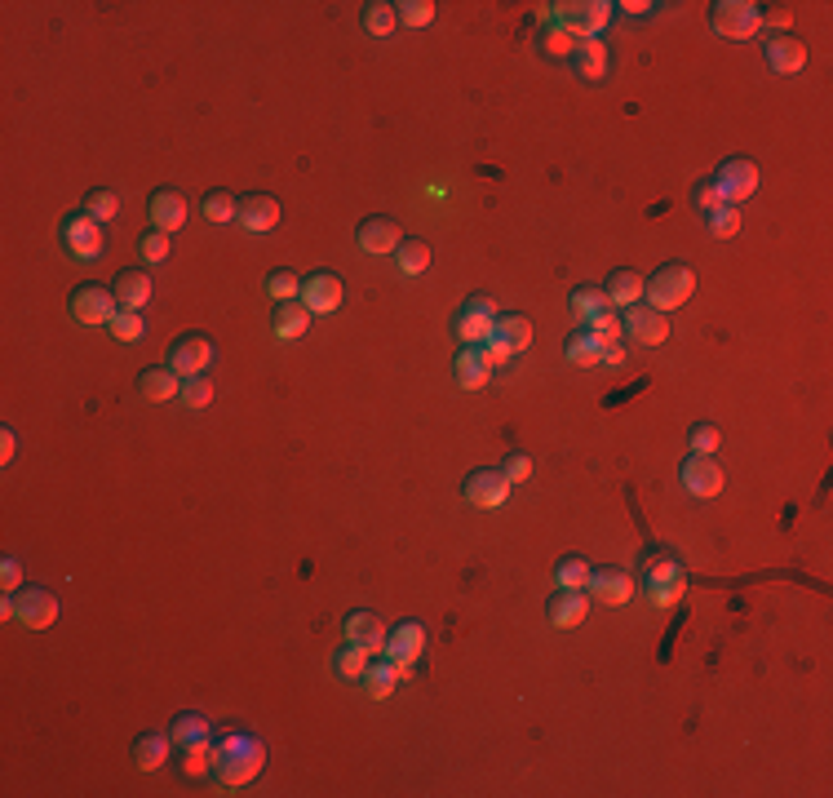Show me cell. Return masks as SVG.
<instances>
[{
    "label": "cell",
    "mask_w": 833,
    "mask_h": 798,
    "mask_svg": "<svg viewBox=\"0 0 833 798\" xmlns=\"http://www.w3.org/2000/svg\"><path fill=\"white\" fill-rule=\"evenodd\" d=\"M541 49H545L550 58H572L577 40H572L568 32H563V27H550V32H545V40H541Z\"/></svg>",
    "instance_id": "c3c4849f"
},
{
    "label": "cell",
    "mask_w": 833,
    "mask_h": 798,
    "mask_svg": "<svg viewBox=\"0 0 833 798\" xmlns=\"http://www.w3.org/2000/svg\"><path fill=\"white\" fill-rule=\"evenodd\" d=\"M364 27L373 36H390L399 27V18H395V5H382V0H373V5H364Z\"/></svg>",
    "instance_id": "ab89813d"
},
{
    "label": "cell",
    "mask_w": 833,
    "mask_h": 798,
    "mask_svg": "<svg viewBox=\"0 0 833 798\" xmlns=\"http://www.w3.org/2000/svg\"><path fill=\"white\" fill-rule=\"evenodd\" d=\"M213 342L209 337H200V333H187V337H178V342L169 346V368L178 377H204L209 373V364H213Z\"/></svg>",
    "instance_id": "8fae6325"
},
{
    "label": "cell",
    "mask_w": 833,
    "mask_h": 798,
    "mask_svg": "<svg viewBox=\"0 0 833 798\" xmlns=\"http://www.w3.org/2000/svg\"><path fill=\"white\" fill-rule=\"evenodd\" d=\"M342 630H346V639L359 643V648L368 652V657H382V652H386V634H390V630L373 617V612H351Z\"/></svg>",
    "instance_id": "ffe728a7"
},
{
    "label": "cell",
    "mask_w": 833,
    "mask_h": 798,
    "mask_svg": "<svg viewBox=\"0 0 833 798\" xmlns=\"http://www.w3.org/2000/svg\"><path fill=\"white\" fill-rule=\"evenodd\" d=\"M621 9H625V14H639V18H643V14H652L656 5H652V0H625Z\"/></svg>",
    "instance_id": "94428289"
},
{
    "label": "cell",
    "mask_w": 833,
    "mask_h": 798,
    "mask_svg": "<svg viewBox=\"0 0 833 798\" xmlns=\"http://www.w3.org/2000/svg\"><path fill=\"white\" fill-rule=\"evenodd\" d=\"M138 391H142V399H151V404H169V399L182 395V377L173 373L169 364H164V368H147V373L138 377Z\"/></svg>",
    "instance_id": "83f0119b"
},
{
    "label": "cell",
    "mask_w": 833,
    "mask_h": 798,
    "mask_svg": "<svg viewBox=\"0 0 833 798\" xmlns=\"http://www.w3.org/2000/svg\"><path fill=\"white\" fill-rule=\"evenodd\" d=\"M461 497L470 501V506L479 510H501L510 497V479L501 475V466H479L466 475V484H461Z\"/></svg>",
    "instance_id": "9c48e42d"
},
{
    "label": "cell",
    "mask_w": 833,
    "mask_h": 798,
    "mask_svg": "<svg viewBox=\"0 0 833 798\" xmlns=\"http://www.w3.org/2000/svg\"><path fill=\"white\" fill-rule=\"evenodd\" d=\"M709 218V235H718V240H727V235L740 231V209L736 204H718L714 213H705Z\"/></svg>",
    "instance_id": "ee69618b"
},
{
    "label": "cell",
    "mask_w": 833,
    "mask_h": 798,
    "mask_svg": "<svg viewBox=\"0 0 833 798\" xmlns=\"http://www.w3.org/2000/svg\"><path fill=\"white\" fill-rule=\"evenodd\" d=\"M763 58H767L771 71H780V76H794V71L807 67V45H802V40H794V36H771L767 49H763Z\"/></svg>",
    "instance_id": "44dd1931"
},
{
    "label": "cell",
    "mask_w": 833,
    "mask_h": 798,
    "mask_svg": "<svg viewBox=\"0 0 833 798\" xmlns=\"http://www.w3.org/2000/svg\"><path fill=\"white\" fill-rule=\"evenodd\" d=\"M342 298H346V289L333 271H315L311 280L302 284V306L311 315H333L337 306H342Z\"/></svg>",
    "instance_id": "e0dca14e"
},
{
    "label": "cell",
    "mask_w": 833,
    "mask_h": 798,
    "mask_svg": "<svg viewBox=\"0 0 833 798\" xmlns=\"http://www.w3.org/2000/svg\"><path fill=\"white\" fill-rule=\"evenodd\" d=\"M306 329H311V311H306L302 302H275L271 333L280 337V342H293V337H302Z\"/></svg>",
    "instance_id": "f1b7e54d"
},
{
    "label": "cell",
    "mask_w": 833,
    "mask_h": 798,
    "mask_svg": "<svg viewBox=\"0 0 833 798\" xmlns=\"http://www.w3.org/2000/svg\"><path fill=\"white\" fill-rule=\"evenodd\" d=\"M85 213L94 222H111L120 213V200H116V191H94V196L85 200Z\"/></svg>",
    "instance_id": "7dc6e473"
},
{
    "label": "cell",
    "mask_w": 833,
    "mask_h": 798,
    "mask_svg": "<svg viewBox=\"0 0 833 798\" xmlns=\"http://www.w3.org/2000/svg\"><path fill=\"white\" fill-rule=\"evenodd\" d=\"M718 187V196H723V204H740V200H749L758 191V169L749 165V160H723L718 165V173L709 178Z\"/></svg>",
    "instance_id": "4fadbf2b"
},
{
    "label": "cell",
    "mask_w": 833,
    "mask_h": 798,
    "mask_svg": "<svg viewBox=\"0 0 833 798\" xmlns=\"http://www.w3.org/2000/svg\"><path fill=\"white\" fill-rule=\"evenodd\" d=\"M692 200H696V209H701V213H714L718 204H723V196H718V187H714V182H701Z\"/></svg>",
    "instance_id": "11a10c76"
},
{
    "label": "cell",
    "mask_w": 833,
    "mask_h": 798,
    "mask_svg": "<svg viewBox=\"0 0 833 798\" xmlns=\"http://www.w3.org/2000/svg\"><path fill=\"white\" fill-rule=\"evenodd\" d=\"M568 63H572V71H577L581 80H590V85H594V80L608 76V45H603L599 36H594V40H577V49H572Z\"/></svg>",
    "instance_id": "cb8c5ba5"
},
{
    "label": "cell",
    "mask_w": 833,
    "mask_h": 798,
    "mask_svg": "<svg viewBox=\"0 0 833 798\" xmlns=\"http://www.w3.org/2000/svg\"><path fill=\"white\" fill-rule=\"evenodd\" d=\"M585 581H590V564L585 559H559V568H554V586L559 590H585Z\"/></svg>",
    "instance_id": "74e56055"
},
{
    "label": "cell",
    "mask_w": 833,
    "mask_h": 798,
    "mask_svg": "<svg viewBox=\"0 0 833 798\" xmlns=\"http://www.w3.org/2000/svg\"><path fill=\"white\" fill-rule=\"evenodd\" d=\"M235 204H240V200L226 196V191H209V196H204V218L226 227V222H235Z\"/></svg>",
    "instance_id": "b9f144b4"
},
{
    "label": "cell",
    "mask_w": 833,
    "mask_h": 798,
    "mask_svg": "<svg viewBox=\"0 0 833 798\" xmlns=\"http://www.w3.org/2000/svg\"><path fill=\"white\" fill-rule=\"evenodd\" d=\"M368 661H373V657H368L359 643L346 639V648H337V657H333V674H337V679H364Z\"/></svg>",
    "instance_id": "e575fe53"
},
{
    "label": "cell",
    "mask_w": 833,
    "mask_h": 798,
    "mask_svg": "<svg viewBox=\"0 0 833 798\" xmlns=\"http://www.w3.org/2000/svg\"><path fill=\"white\" fill-rule=\"evenodd\" d=\"M421 652H426V626H417V621H404V626H395L386 634V652H382V657L399 670V679H408V670L417 665Z\"/></svg>",
    "instance_id": "30bf717a"
},
{
    "label": "cell",
    "mask_w": 833,
    "mask_h": 798,
    "mask_svg": "<svg viewBox=\"0 0 833 798\" xmlns=\"http://www.w3.org/2000/svg\"><path fill=\"white\" fill-rule=\"evenodd\" d=\"M678 479H683V488L692 497H718V493H723V470H718V462L709 453L687 457L683 470H678Z\"/></svg>",
    "instance_id": "2e32d148"
},
{
    "label": "cell",
    "mask_w": 833,
    "mask_h": 798,
    "mask_svg": "<svg viewBox=\"0 0 833 798\" xmlns=\"http://www.w3.org/2000/svg\"><path fill=\"white\" fill-rule=\"evenodd\" d=\"M14 453H18V435L5 426V431H0V462L9 466V462H14Z\"/></svg>",
    "instance_id": "680465c9"
},
{
    "label": "cell",
    "mask_w": 833,
    "mask_h": 798,
    "mask_svg": "<svg viewBox=\"0 0 833 798\" xmlns=\"http://www.w3.org/2000/svg\"><path fill=\"white\" fill-rule=\"evenodd\" d=\"M204 736H209V719H204V714H195V710H187V714H178V719H173V728H169V741L178 745H191V741H204Z\"/></svg>",
    "instance_id": "d590c367"
},
{
    "label": "cell",
    "mask_w": 833,
    "mask_h": 798,
    "mask_svg": "<svg viewBox=\"0 0 833 798\" xmlns=\"http://www.w3.org/2000/svg\"><path fill=\"white\" fill-rule=\"evenodd\" d=\"M169 736H160V732H151V736H142L138 745H133V767H142V772H156V767L169 763Z\"/></svg>",
    "instance_id": "1f68e13d"
},
{
    "label": "cell",
    "mask_w": 833,
    "mask_h": 798,
    "mask_svg": "<svg viewBox=\"0 0 833 798\" xmlns=\"http://www.w3.org/2000/svg\"><path fill=\"white\" fill-rule=\"evenodd\" d=\"M603 293H608L612 311H630V306H639V302H643V275H634L630 266H621V271H612V275H608Z\"/></svg>",
    "instance_id": "484cf974"
},
{
    "label": "cell",
    "mask_w": 833,
    "mask_h": 798,
    "mask_svg": "<svg viewBox=\"0 0 833 798\" xmlns=\"http://www.w3.org/2000/svg\"><path fill=\"white\" fill-rule=\"evenodd\" d=\"M266 293H271V302H293L302 293V280L293 271H271L266 275Z\"/></svg>",
    "instance_id": "7bdbcfd3"
},
{
    "label": "cell",
    "mask_w": 833,
    "mask_h": 798,
    "mask_svg": "<svg viewBox=\"0 0 833 798\" xmlns=\"http://www.w3.org/2000/svg\"><path fill=\"white\" fill-rule=\"evenodd\" d=\"M585 590H590L599 603H608V608H621V603H630L639 595V577L625 568H594L590 581H585Z\"/></svg>",
    "instance_id": "7c38bea8"
},
{
    "label": "cell",
    "mask_w": 833,
    "mask_h": 798,
    "mask_svg": "<svg viewBox=\"0 0 833 798\" xmlns=\"http://www.w3.org/2000/svg\"><path fill=\"white\" fill-rule=\"evenodd\" d=\"M501 475H506L510 484H523V479L532 475V457L528 453H510L506 462H501Z\"/></svg>",
    "instance_id": "f5cc1de1"
},
{
    "label": "cell",
    "mask_w": 833,
    "mask_h": 798,
    "mask_svg": "<svg viewBox=\"0 0 833 798\" xmlns=\"http://www.w3.org/2000/svg\"><path fill=\"white\" fill-rule=\"evenodd\" d=\"M492 342H501L510 355L528 351V346H532V324H528V315H497V324H492Z\"/></svg>",
    "instance_id": "f546056e"
},
{
    "label": "cell",
    "mask_w": 833,
    "mask_h": 798,
    "mask_svg": "<svg viewBox=\"0 0 833 798\" xmlns=\"http://www.w3.org/2000/svg\"><path fill=\"white\" fill-rule=\"evenodd\" d=\"M545 612H550V626L572 630V626H581V621H585L590 599H585V590H554V599L545 603Z\"/></svg>",
    "instance_id": "7402d4cb"
},
{
    "label": "cell",
    "mask_w": 833,
    "mask_h": 798,
    "mask_svg": "<svg viewBox=\"0 0 833 798\" xmlns=\"http://www.w3.org/2000/svg\"><path fill=\"white\" fill-rule=\"evenodd\" d=\"M213 767H218V745H209V736L182 745V772L187 776H204V772H213Z\"/></svg>",
    "instance_id": "836d02e7"
},
{
    "label": "cell",
    "mask_w": 833,
    "mask_h": 798,
    "mask_svg": "<svg viewBox=\"0 0 833 798\" xmlns=\"http://www.w3.org/2000/svg\"><path fill=\"white\" fill-rule=\"evenodd\" d=\"M709 23L727 40H749L763 27V9H758L754 0H718V5L709 9Z\"/></svg>",
    "instance_id": "52a82bcc"
},
{
    "label": "cell",
    "mask_w": 833,
    "mask_h": 798,
    "mask_svg": "<svg viewBox=\"0 0 833 798\" xmlns=\"http://www.w3.org/2000/svg\"><path fill=\"white\" fill-rule=\"evenodd\" d=\"M395 253H399V271L404 275H421L430 266V244L426 240H404Z\"/></svg>",
    "instance_id": "f35d334b"
},
{
    "label": "cell",
    "mask_w": 833,
    "mask_h": 798,
    "mask_svg": "<svg viewBox=\"0 0 833 798\" xmlns=\"http://www.w3.org/2000/svg\"><path fill=\"white\" fill-rule=\"evenodd\" d=\"M142 258H147V262H169V235H164V231L142 235Z\"/></svg>",
    "instance_id": "816d5d0a"
},
{
    "label": "cell",
    "mask_w": 833,
    "mask_h": 798,
    "mask_svg": "<svg viewBox=\"0 0 833 798\" xmlns=\"http://www.w3.org/2000/svg\"><path fill=\"white\" fill-rule=\"evenodd\" d=\"M479 355H483V360H488V368H497V364H506V360H510V351H506V346H501V342H492V337H488V342L479 346Z\"/></svg>",
    "instance_id": "6f0895ef"
},
{
    "label": "cell",
    "mask_w": 833,
    "mask_h": 798,
    "mask_svg": "<svg viewBox=\"0 0 833 798\" xmlns=\"http://www.w3.org/2000/svg\"><path fill=\"white\" fill-rule=\"evenodd\" d=\"M107 329H111V337H120V342H138V337L147 333V324H142L138 311H116Z\"/></svg>",
    "instance_id": "f6af8a7d"
},
{
    "label": "cell",
    "mask_w": 833,
    "mask_h": 798,
    "mask_svg": "<svg viewBox=\"0 0 833 798\" xmlns=\"http://www.w3.org/2000/svg\"><path fill=\"white\" fill-rule=\"evenodd\" d=\"M14 617L23 621L27 630H45V626H54V621H58V599L49 595V590H40V586H23L14 595Z\"/></svg>",
    "instance_id": "9a60e30c"
},
{
    "label": "cell",
    "mask_w": 833,
    "mask_h": 798,
    "mask_svg": "<svg viewBox=\"0 0 833 798\" xmlns=\"http://www.w3.org/2000/svg\"><path fill=\"white\" fill-rule=\"evenodd\" d=\"M634 577H643V599L652 603V608H674L687 590L683 568H678V559L665 555V550H643Z\"/></svg>",
    "instance_id": "7a4b0ae2"
},
{
    "label": "cell",
    "mask_w": 833,
    "mask_h": 798,
    "mask_svg": "<svg viewBox=\"0 0 833 798\" xmlns=\"http://www.w3.org/2000/svg\"><path fill=\"white\" fill-rule=\"evenodd\" d=\"M718 444H723L718 426H709V422L692 426V453H709V457H714V448H718Z\"/></svg>",
    "instance_id": "f907efd6"
},
{
    "label": "cell",
    "mask_w": 833,
    "mask_h": 798,
    "mask_svg": "<svg viewBox=\"0 0 833 798\" xmlns=\"http://www.w3.org/2000/svg\"><path fill=\"white\" fill-rule=\"evenodd\" d=\"M235 222L253 235L275 231V222H280V200L275 196H240V204H235Z\"/></svg>",
    "instance_id": "d6986e66"
},
{
    "label": "cell",
    "mask_w": 833,
    "mask_h": 798,
    "mask_svg": "<svg viewBox=\"0 0 833 798\" xmlns=\"http://www.w3.org/2000/svg\"><path fill=\"white\" fill-rule=\"evenodd\" d=\"M182 222H187V200H182L178 191H169V187L156 191V196H151V231L173 235Z\"/></svg>",
    "instance_id": "d4e9b609"
},
{
    "label": "cell",
    "mask_w": 833,
    "mask_h": 798,
    "mask_svg": "<svg viewBox=\"0 0 833 798\" xmlns=\"http://www.w3.org/2000/svg\"><path fill=\"white\" fill-rule=\"evenodd\" d=\"M182 404L187 408H209L213 404V382H209V373L204 377H182Z\"/></svg>",
    "instance_id": "60d3db41"
},
{
    "label": "cell",
    "mask_w": 833,
    "mask_h": 798,
    "mask_svg": "<svg viewBox=\"0 0 833 798\" xmlns=\"http://www.w3.org/2000/svg\"><path fill=\"white\" fill-rule=\"evenodd\" d=\"M266 763V750L262 741L249 732H226L218 741V767H213V776H218V785H249L257 772H262Z\"/></svg>",
    "instance_id": "6da1fadb"
},
{
    "label": "cell",
    "mask_w": 833,
    "mask_h": 798,
    "mask_svg": "<svg viewBox=\"0 0 833 798\" xmlns=\"http://www.w3.org/2000/svg\"><path fill=\"white\" fill-rule=\"evenodd\" d=\"M0 586H5V595H18V590H23V564H18V559H5V564H0Z\"/></svg>",
    "instance_id": "db71d44e"
},
{
    "label": "cell",
    "mask_w": 833,
    "mask_h": 798,
    "mask_svg": "<svg viewBox=\"0 0 833 798\" xmlns=\"http://www.w3.org/2000/svg\"><path fill=\"white\" fill-rule=\"evenodd\" d=\"M763 23H776V27H789L794 18H789V9H763Z\"/></svg>",
    "instance_id": "91938a15"
},
{
    "label": "cell",
    "mask_w": 833,
    "mask_h": 798,
    "mask_svg": "<svg viewBox=\"0 0 833 798\" xmlns=\"http://www.w3.org/2000/svg\"><path fill=\"white\" fill-rule=\"evenodd\" d=\"M608 311H612L608 293H603V289H594V284H585V289L572 293V315H577V324H581V329H590V324H594V320H603Z\"/></svg>",
    "instance_id": "4dcf8cb0"
},
{
    "label": "cell",
    "mask_w": 833,
    "mask_h": 798,
    "mask_svg": "<svg viewBox=\"0 0 833 798\" xmlns=\"http://www.w3.org/2000/svg\"><path fill=\"white\" fill-rule=\"evenodd\" d=\"M488 360L479 355V346H461L457 360H452V382L461 386V391H479L483 382H488Z\"/></svg>",
    "instance_id": "4316f807"
},
{
    "label": "cell",
    "mask_w": 833,
    "mask_h": 798,
    "mask_svg": "<svg viewBox=\"0 0 833 798\" xmlns=\"http://www.w3.org/2000/svg\"><path fill=\"white\" fill-rule=\"evenodd\" d=\"M599 364L603 368H621L625 364V342H603L599 346Z\"/></svg>",
    "instance_id": "9f6ffc18"
},
{
    "label": "cell",
    "mask_w": 833,
    "mask_h": 798,
    "mask_svg": "<svg viewBox=\"0 0 833 798\" xmlns=\"http://www.w3.org/2000/svg\"><path fill=\"white\" fill-rule=\"evenodd\" d=\"M545 18H554V27H563L572 40H594L608 27L612 5H603V0H563V5H545Z\"/></svg>",
    "instance_id": "3957f363"
},
{
    "label": "cell",
    "mask_w": 833,
    "mask_h": 798,
    "mask_svg": "<svg viewBox=\"0 0 833 798\" xmlns=\"http://www.w3.org/2000/svg\"><path fill=\"white\" fill-rule=\"evenodd\" d=\"M58 240L76 262H98L102 249H107V235H102V222H94L89 213H71L58 227Z\"/></svg>",
    "instance_id": "5b68a950"
},
{
    "label": "cell",
    "mask_w": 833,
    "mask_h": 798,
    "mask_svg": "<svg viewBox=\"0 0 833 798\" xmlns=\"http://www.w3.org/2000/svg\"><path fill=\"white\" fill-rule=\"evenodd\" d=\"M621 329L630 342H639V346H661L665 337H670V315L665 311H656V306H630L625 311V320H621Z\"/></svg>",
    "instance_id": "5bb4252c"
},
{
    "label": "cell",
    "mask_w": 833,
    "mask_h": 798,
    "mask_svg": "<svg viewBox=\"0 0 833 798\" xmlns=\"http://www.w3.org/2000/svg\"><path fill=\"white\" fill-rule=\"evenodd\" d=\"M116 311H120L116 293L102 289V284H80V289L71 293V320H76V324H89V329H107Z\"/></svg>",
    "instance_id": "ba28073f"
},
{
    "label": "cell",
    "mask_w": 833,
    "mask_h": 798,
    "mask_svg": "<svg viewBox=\"0 0 833 798\" xmlns=\"http://www.w3.org/2000/svg\"><path fill=\"white\" fill-rule=\"evenodd\" d=\"M568 364H581V368L599 364V337H594L590 329H577L568 337Z\"/></svg>",
    "instance_id": "8d00e7d4"
},
{
    "label": "cell",
    "mask_w": 833,
    "mask_h": 798,
    "mask_svg": "<svg viewBox=\"0 0 833 798\" xmlns=\"http://www.w3.org/2000/svg\"><path fill=\"white\" fill-rule=\"evenodd\" d=\"M590 333L599 337V346H603V342H625L621 315H616V311H608V315H603V320H594V324H590Z\"/></svg>",
    "instance_id": "681fc988"
},
{
    "label": "cell",
    "mask_w": 833,
    "mask_h": 798,
    "mask_svg": "<svg viewBox=\"0 0 833 798\" xmlns=\"http://www.w3.org/2000/svg\"><path fill=\"white\" fill-rule=\"evenodd\" d=\"M355 240H359V249L364 253H377V258H386V253H395L399 244H404V235H399V222L395 218H364L359 222V231H355Z\"/></svg>",
    "instance_id": "ac0fdd59"
},
{
    "label": "cell",
    "mask_w": 833,
    "mask_h": 798,
    "mask_svg": "<svg viewBox=\"0 0 833 798\" xmlns=\"http://www.w3.org/2000/svg\"><path fill=\"white\" fill-rule=\"evenodd\" d=\"M692 289H696V275L687 271V266H678V262H665L661 271L652 275V280H643L647 306H656V311H665V315L692 298Z\"/></svg>",
    "instance_id": "277c9868"
},
{
    "label": "cell",
    "mask_w": 833,
    "mask_h": 798,
    "mask_svg": "<svg viewBox=\"0 0 833 798\" xmlns=\"http://www.w3.org/2000/svg\"><path fill=\"white\" fill-rule=\"evenodd\" d=\"M492 324H497V306H492L488 293L466 298V302H461V311L452 315V333L461 337V346H483L492 337Z\"/></svg>",
    "instance_id": "8992f818"
},
{
    "label": "cell",
    "mask_w": 833,
    "mask_h": 798,
    "mask_svg": "<svg viewBox=\"0 0 833 798\" xmlns=\"http://www.w3.org/2000/svg\"><path fill=\"white\" fill-rule=\"evenodd\" d=\"M395 18L404 27H426L435 18V5L430 0H404V5H395Z\"/></svg>",
    "instance_id": "bcb514c9"
},
{
    "label": "cell",
    "mask_w": 833,
    "mask_h": 798,
    "mask_svg": "<svg viewBox=\"0 0 833 798\" xmlns=\"http://www.w3.org/2000/svg\"><path fill=\"white\" fill-rule=\"evenodd\" d=\"M111 293H116V306L120 311H142V306L151 302V275L147 271H120L116 284H111Z\"/></svg>",
    "instance_id": "603a6c76"
},
{
    "label": "cell",
    "mask_w": 833,
    "mask_h": 798,
    "mask_svg": "<svg viewBox=\"0 0 833 798\" xmlns=\"http://www.w3.org/2000/svg\"><path fill=\"white\" fill-rule=\"evenodd\" d=\"M395 683H404V679H399V670L386 657L382 661H368V670H364V692H368V697L386 701L390 692H395Z\"/></svg>",
    "instance_id": "d6a6232c"
}]
</instances>
